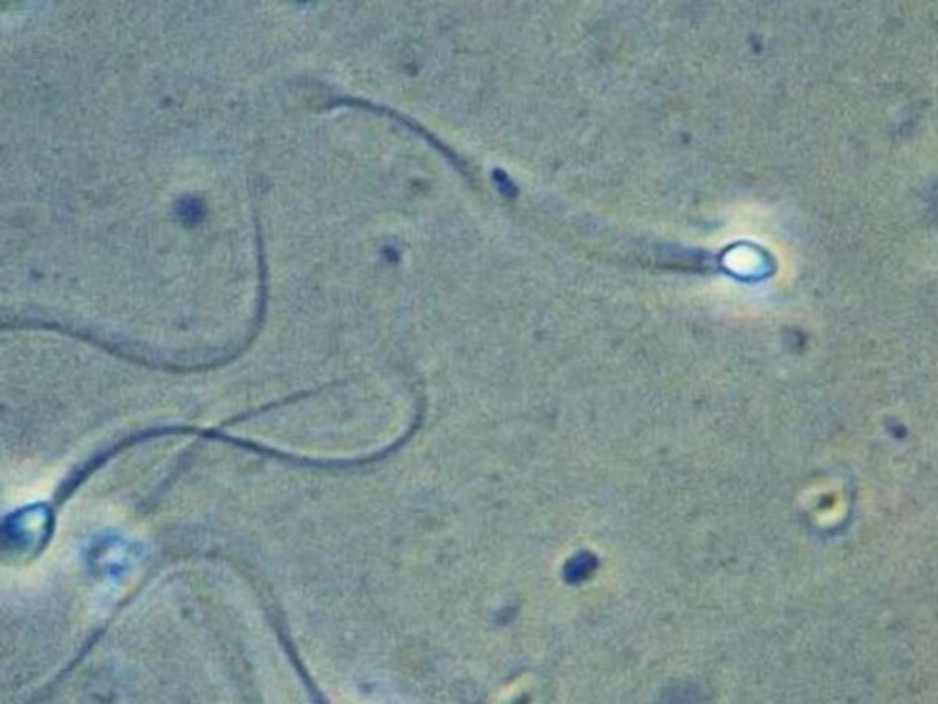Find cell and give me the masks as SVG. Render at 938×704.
Listing matches in <instances>:
<instances>
[{
	"label": "cell",
	"instance_id": "6da1fadb",
	"mask_svg": "<svg viewBox=\"0 0 938 704\" xmlns=\"http://www.w3.org/2000/svg\"><path fill=\"white\" fill-rule=\"evenodd\" d=\"M332 107L334 105H347V107H358V109L370 110V112H378V115L391 116L393 120L399 121L402 126L407 127L411 131H415V134L424 138L427 144L432 145V150H437L440 155L444 156L446 160L450 162L451 166L455 167L456 171L461 172L462 177L467 178V180H472L473 175L470 171V167L466 166V162L462 160L461 156L456 155L455 151H451L450 147H446L440 140H438L432 132L426 131L424 127L418 126L416 121L411 120L407 116L400 115L396 110L389 109V107H383V105H375L369 104V102H364V99H353V98H336L329 102Z\"/></svg>",
	"mask_w": 938,
	"mask_h": 704
}]
</instances>
